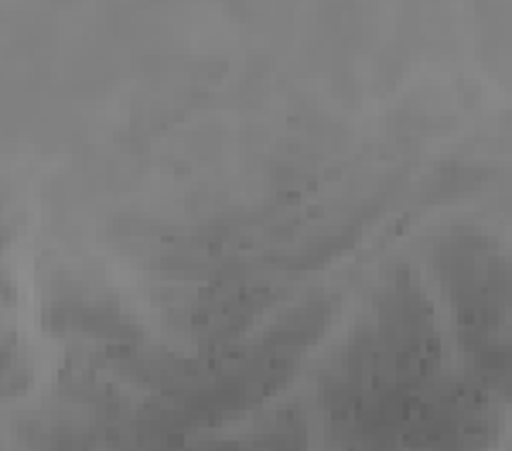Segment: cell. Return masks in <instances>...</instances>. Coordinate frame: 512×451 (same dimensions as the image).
I'll list each match as a JSON object with an SVG mask.
<instances>
[{
    "label": "cell",
    "instance_id": "6da1fadb",
    "mask_svg": "<svg viewBox=\"0 0 512 451\" xmlns=\"http://www.w3.org/2000/svg\"><path fill=\"white\" fill-rule=\"evenodd\" d=\"M495 253H499V246H495L492 236L475 233V229H458V233H448L434 243V274L444 294H448L454 322H458L461 332H468V325L475 322Z\"/></svg>",
    "mask_w": 512,
    "mask_h": 451
},
{
    "label": "cell",
    "instance_id": "7a4b0ae2",
    "mask_svg": "<svg viewBox=\"0 0 512 451\" xmlns=\"http://www.w3.org/2000/svg\"><path fill=\"white\" fill-rule=\"evenodd\" d=\"M376 332L386 346L414 352L437 346L434 339V308L424 287L407 267H396L383 277L376 291Z\"/></svg>",
    "mask_w": 512,
    "mask_h": 451
},
{
    "label": "cell",
    "instance_id": "3957f363",
    "mask_svg": "<svg viewBox=\"0 0 512 451\" xmlns=\"http://www.w3.org/2000/svg\"><path fill=\"white\" fill-rule=\"evenodd\" d=\"M332 311H335V305L328 298H315V301H308V305L294 308L291 315H284L274 328H270V335L263 339V346L284 349V352L311 346V342L325 332V325L332 322Z\"/></svg>",
    "mask_w": 512,
    "mask_h": 451
}]
</instances>
